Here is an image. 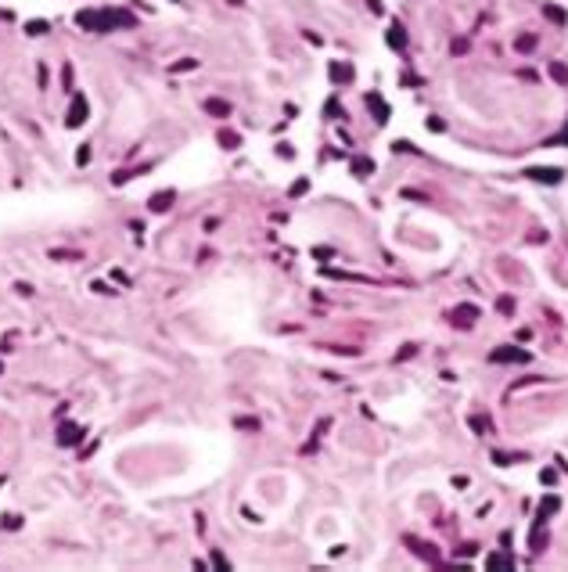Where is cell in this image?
I'll use <instances>...</instances> for the list:
<instances>
[{
	"label": "cell",
	"mask_w": 568,
	"mask_h": 572,
	"mask_svg": "<svg viewBox=\"0 0 568 572\" xmlns=\"http://www.w3.org/2000/svg\"><path fill=\"white\" fill-rule=\"evenodd\" d=\"M543 14H547V18H550V22H558V25H565V11H561V7H554V4H543Z\"/></svg>",
	"instance_id": "7c38bea8"
},
{
	"label": "cell",
	"mask_w": 568,
	"mask_h": 572,
	"mask_svg": "<svg viewBox=\"0 0 568 572\" xmlns=\"http://www.w3.org/2000/svg\"><path fill=\"white\" fill-rule=\"evenodd\" d=\"M486 565L489 569H514V558H507V554H489Z\"/></svg>",
	"instance_id": "9c48e42d"
},
{
	"label": "cell",
	"mask_w": 568,
	"mask_h": 572,
	"mask_svg": "<svg viewBox=\"0 0 568 572\" xmlns=\"http://www.w3.org/2000/svg\"><path fill=\"white\" fill-rule=\"evenodd\" d=\"M4 525H7V529H18V525H22V518H18V515H7V518H4Z\"/></svg>",
	"instance_id": "ffe728a7"
},
{
	"label": "cell",
	"mask_w": 568,
	"mask_h": 572,
	"mask_svg": "<svg viewBox=\"0 0 568 572\" xmlns=\"http://www.w3.org/2000/svg\"><path fill=\"white\" fill-rule=\"evenodd\" d=\"M76 162H80V165L90 162V148H80V152H76Z\"/></svg>",
	"instance_id": "44dd1931"
},
{
	"label": "cell",
	"mask_w": 568,
	"mask_h": 572,
	"mask_svg": "<svg viewBox=\"0 0 568 572\" xmlns=\"http://www.w3.org/2000/svg\"><path fill=\"white\" fill-rule=\"evenodd\" d=\"M169 205H173V191H159L155 198H151V213H165Z\"/></svg>",
	"instance_id": "52a82bcc"
},
{
	"label": "cell",
	"mask_w": 568,
	"mask_h": 572,
	"mask_svg": "<svg viewBox=\"0 0 568 572\" xmlns=\"http://www.w3.org/2000/svg\"><path fill=\"white\" fill-rule=\"evenodd\" d=\"M352 173H356V176L374 173V162H371V159H352Z\"/></svg>",
	"instance_id": "30bf717a"
},
{
	"label": "cell",
	"mask_w": 568,
	"mask_h": 572,
	"mask_svg": "<svg viewBox=\"0 0 568 572\" xmlns=\"http://www.w3.org/2000/svg\"><path fill=\"white\" fill-rule=\"evenodd\" d=\"M191 69H198V58H180L169 65V72H191Z\"/></svg>",
	"instance_id": "8fae6325"
},
{
	"label": "cell",
	"mask_w": 568,
	"mask_h": 572,
	"mask_svg": "<svg viewBox=\"0 0 568 572\" xmlns=\"http://www.w3.org/2000/svg\"><path fill=\"white\" fill-rule=\"evenodd\" d=\"M389 43H392V47H403V43H406V33H403L399 25H392V29H389Z\"/></svg>",
	"instance_id": "4fadbf2b"
},
{
	"label": "cell",
	"mask_w": 568,
	"mask_h": 572,
	"mask_svg": "<svg viewBox=\"0 0 568 572\" xmlns=\"http://www.w3.org/2000/svg\"><path fill=\"white\" fill-rule=\"evenodd\" d=\"M86 97H80V94H76L72 97V108H69V119H65V126H80V123H86Z\"/></svg>",
	"instance_id": "3957f363"
},
{
	"label": "cell",
	"mask_w": 568,
	"mask_h": 572,
	"mask_svg": "<svg viewBox=\"0 0 568 572\" xmlns=\"http://www.w3.org/2000/svg\"><path fill=\"white\" fill-rule=\"evenodd\" d=\"M561 507V500H558V496L554 493H550V496H543V500H540V518H547V515H554V511Z\"/></svg>",
	"instance_id": "ba28073f"
},
{
	"label": "cell",
	"mask_w": 568,
	"mask_h": 572,
	"mask_svg": "<svg viewBox=\"0 0 568 572\" xmlns=\"http://www.w3.org/2000/svg\"><path fill=\"white\" fill-rule=\"evenodd\" d=\"M532 43H536V36H521L518 40V51H532Z\"/></svg>",
	"instance_id": "d6986e66"
},
{
	"label": "cell",
	"mask_w": 568,
	"mask_h": 572,
	"mask_svg": "<svg viewBox=\"0 0 568 572\" xmlns=\"http://www.w3.org/2000/svg\"><path fill=\"white\" fill-rule=\"evenodd\" d=\"M547 144H550V148H558V144H568V126H565V133H558V137H550Z\"/></svg>",
	"instance_id": "ac0fdd59"
},
{
	"label": "cell",
	"mask_w": 568,
	"mask_h": 572,
	"mask_svg": "<svg viewBox=\"0 0 568 572\" xmlns=\"http://www.w3.org/2000/svg\"><path fill=\"white\" fill-rule=\"evenodd\" d=\"M25 33H29V36H40V33H47V22H29V25H25Z\"/></svg>",
	"instance_id": "2e32d148"
},
{
	"label": "cell",
	"mask_w": 568,
	"mask_h": 572,
	"mask_svg": "<svg viewBox=\"0 0 568 572\" xmlns=\"http://www.w3.org/2000/svg\"><path fill=\"white\" fill-rule=\"evenodd\" d=\"M76 22L83 29H90V33H108L112 25H133V14H126V11H80Z\"/></svg>",
	"instance_id": "6da1fadb"
},
{
	"label": "cell",
	"mask_w": 568,
	"mask_h": 572,
	"mask_svg": "<svg viewBox=\"0 0 568 572\" xmlns=\"http://www.w3.org/2000/svg\"><path fill=\"white\" fill-rule=\"evenodd\" d=\"M453 317H460V321H475V317H479V310H475V306H457V310H453Z\"/></svg>",
	"instance_id": "9a60e30c"
},
{
	"label": "cell",
	"mask_w": 568,
	"mask_h": 572,
	"mask_svg": "<svg viewBox=\"0 0 568 572\" xmlns=\"http://www.w3.org/2000/svg\"><path fill=\"white\" fill-rule=\"evenodd\" d=\"M532 180H543V184H561V169H543V165H536V169H529Z\"/></svg>",
	"instance_id": "5b68a950"
},
{
	"label": "cell",
	"mask_w": 568,
	"mask_h": 572,
	"mask_svg": "<svg viewBox=\"0 0 568 572\" xmlns=\"http://www.w3.org/2000/svg\"><path fill=\"white\" fill-rule=\"evenodd\" d=\"M493 364H529V353L525 349H514V345H500V349L489 353Z\"/></svg>",
	"instance_id": "7a4b0ae2"
},
{
	"label": "cell",
	"mask_w": 568,
	"mask_h": 572,
	"mask_svg": "<svg viewBox=\"0 0 568 572\" xmlns=\"http://www.w3.org/2000/svg\"><path fill=\"white\" fill-rule=\"evenodd\" d=\"M80 439H83V428L80 425H61V432H58V443L61 446H76Z\"/></svg>",
	"instance_id": "277c9868"
},
{
	"label": "cell",
	"mask_w": 568,
	"mask_h": 572,
	"mask_svg": "<svg viewBox=\"0 0 568 572\" xmlns=\"http://www.w3.org/2000/svg\"><path fill=\"white\" fill-rule=\"evenodd\" d=\"M205 112H209V115H216V119H227V115H230V104L220 101V97H209V101H205Z\"/></svg>",
	"instance_id": "8992f818"
},
{
	"label": "cell",
	"mask_w": 568,
	"mask_h": 572,
	"mask_svg": "<svg viewBox=\"0 0 568 572\" xmlns=\"http://www.w3.org/2000/svg\"><path fill=\"white\" fill-rule=\"evenodd\" d=\"M220 144L223 148H238V133H220Z\"/></svg>",
	"instance_id": "e0dca14e"
},
{
	"label": "cell",
	"mask_w": 568,
	"mask_h": 572,
	"mask_svg": "<svg viewBox=\"0 0 568 572\" xmlns=\"http://www.w3.org/2000/svg\"><path fill=\"white\" fill-rule=\"evenodd\" d=\"M550 76H554L558 83H568V69L561 65V62H550Z\"/></svg>",
	"instance_id": "5bb4252c"
}]
</instances>
